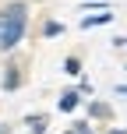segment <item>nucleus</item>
<instances>
[{"label":"nucleus","instance_id":"5","mask_svg":"<svg viewBox=\"0 0 127 134\" xmlns=\"http://www.w3.org/2000/svg\"><path fill=\"white\" fill-rule=\"evenodd\" d=\"M64 67H67V74H78V71H81V67H78V60H74V57H71V60H67Z\"/></svg>","mask_w":127,"mask_h":134},{"label":"nucleus","instance_id":"4","mask_svg":"<svg viewBox=\"0 0 127 134\" xmlns=\"http://www.w3.org/2000/svg\"><path fill=\"white\" fill-rule=\"evenodd\" d=\"M42 127H46V120H42V116H35V120H32V131H35V134H42Z\"/></svg>","mask_w":127,"mask_h":134},{"label":"nucleus","instance_id":"1","mask_svg":"<svg viewBox=\"0 0 127 134\" xmlns=\"http://www.w3.org/2000/svg\"><path fill=\"white\" fill-rule=\"evenodd\" d=\"M21 35H25V7H21V4H11V7L0 11V53L11 49Z\"/></svg>","mask_w":127,"mask_h":134},{"label":"nucleus","instance_id":"3","mask_svg":"<svg viewBox=\"0 0 127 134\" xmlns=\"http://www.w3.org/2000/svg\"><path fill=\"white\" fill-rule=\"evenodd\" d=\"M102 21H109V14H95V18H85L81 25H85V28H92V25H102Z\"/></svg>","mask_w":127,"mask_h":134},{"label":"nucleus","instance_id":"2","mask_svg":"<svg viewBox=\"0 0 127 134\" xmlns=\"http://www.w3.org/2000/svg\"><path fill=\"white\" fill-rule=\"evenodd\" d=\"M78 106V95L74 92H64V99H60V109H74Z\"/></svg>","mask_w":127,"mask_h":134},{"label":"nucleus","instance_id":"6","mask_svg":"<svg viewBox=\"0 0 127 134\" xmlns=\"http://www.w3.org/2000/svg\"><path fill=\"white\" fill-rule=\"evenodd\" d=\"M109 134H127V131H109Z\"/></svg>","mask_w":127,"mask_h":134}]
</instances>
